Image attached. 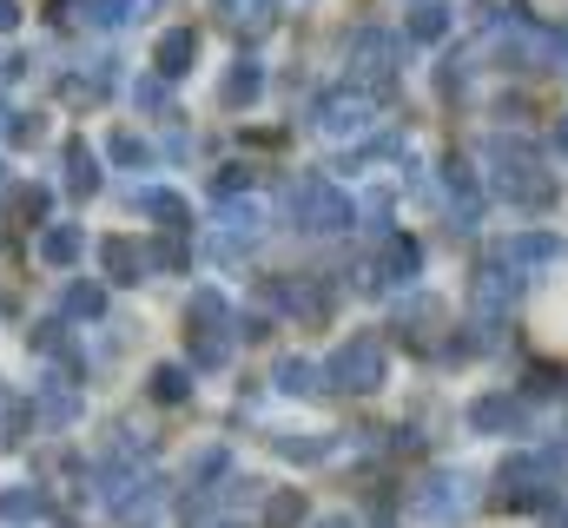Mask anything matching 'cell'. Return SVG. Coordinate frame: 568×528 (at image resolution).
<instances>
[{
	"instance_id": "6da1fadb",
	"label": "cell",
	"mask_w": 568,
	"mask_h": 528,
	"mask_svg": "<svg viewBox=\"0 0 568 528\" xmlns=\"http://www.w3.org/2000/svg\"><path fill=\"white\" fill-rule=\"evenodd\" d=\"M291 212H297V219H304V225H311V232H337V225H344V219H351V205H344V199H337V192H324V185H317V179H311V185H297V192H291Z\"/></svg>"
},
{
	"instance_id": "7a4b0ae2",
	"label": "cell",
	"mask_w": 568,
	"mask_h": 528,
	"mask_svg": "<svg viewBox=\"0 0 568 528\" xmlns=\"http://www.w3.org/2000/svg\"><path fill=\"white\" fill-rule=\"evenodd\" d=\"M331 377L344 384V390H377L384 384V351L364 337V344H351V351H337V364H331Z\"/></svg>"
},
{
	"instance_id": "3957f363",
	"label": "cell",
	"mask_w": 568,
	"mask_h": 528,
	"mask_svg": "<svg viewBox=\"0 0 568 528\" xmlns=\"http://www.w3.org/2000/svg\"><path fill=\"white\" fill-rule=\"evenodd\" d=\"M192 60H199V33H192V27H172V33H159V47H152V67H159L165 80H179Z\"/></svg>"
},
{
	"instance_id": "277c9868",
	"label": "cell",
	"mask_w": 568,
	"mask_h": 528,
	"mask_svg": "<svg viewBox=\"0 0 568 528\" xmlns=\"http://www.w3.org/2000/svg\"><path fill=\"white\" fill-rule=\"evenodd\" d=\"M100 264H106L113 284H140V271H145V258H140L133 238H106V245H100Z\"/></svg>"
},
{
	"instance_id": "5b68a950",
	"label": "cell",
	"mask_w": 568,
	"mask_h": 528,
	"mask_svg": "<svg viewBox=\"0 0 568 528\" xmlns=\"http://www.w3.org/2000/svg\"><path fill=\"white\" fill-rule=\"evenodd\" d=\"M67 192H100V159L87 152V139H67Z\"/></svg>"
},
{
	"instance_id": "8992f818",
	"label": "cell",
	"mask_w": 568,
	"mask_h": 528,
	"mask_svg": "<svg viewBox=\"0 0 568 528\" xmlns=\"http://www.w3.org/2000/svg\"><path fill=\"white\" fill-rule=\"evenodd\" d=\"M33 258H40V264H73V258H80V225H53V232H40Z\"/></svg>"
},
{
	"instance_id": "52a82bcc",
	"label": "cell",
	"mask_w": 568,
	"mask_h": 528,
	"mask_svg": "<svg viewBox=\"0 0 568 528\" xmlns=\"http://www.w3.org/2000/svg\"><path fill=\"white\" fill-rule=\"evenodd\" d=\"M0 516L7 522H47V496L40 489H0Z\"/></svg>"
},
{
	"instance_id": "ba28073f",
	"label": "cell",
	"mask_w": 568,
	"mask_h": 528,
	"mask_svg": "<svg viewBox=\"0 0 568 528\" xmlns=\"http://www.w3.org/2000/svg\"><path fill=\"white\" fill-rule=\"evenodd\" d=\"M152 0H87V20L93 27H126V20H140Z\"/></svg>"
},
{
	"instance_id": "9c48e42d",
	"label": "cell",
	"mask_w": 568,
	"mask_h": 528,
	"mask_svg": "<svg viewBox=\"0 0 568 528\" xmlns=\"http://www.w3.org/2000/svg\"><path fill=\"white\" fill-rule=\"evenodd\" d=\"M67 311H73V317H100V311H106V291H100V284H73V291H67Z\"/></svg>"
},
{
	"instance_id": "30bf717a",
	"label": "cell",
	"mask_w": 568,
	"mask_h": 528,
	"mask_svg": "<svg viewBox=\"0 0 568 528\" xmlns=\"http://www.w3.org/2000/svg\"><path fill=\"white\" fill-rule=\"evenodd\" d=\"M258 87H265V73H258V67H239L232 87H225V100H232V106H239V100H258Z\"/></svg>"
},
{
	"instance_id": "8fae6325",
	"label": "cell",
	"mask_w": 568,
	"mask_h": 528,
	"mask_svg": "<svg viewBox=\"0 0 568 528\" xmlns=\"http://www.w3.org/2000/svg\"><path fill=\"white\" fill-rule=\"evenodd\" d=\"M140 212L145 219H185V205H179L172 192H140Z\"/></svg>"
},
{
	"instance_id": "7c38bea8",
	"label": "cell",
	"mask_w": 568,
	"mask_h": 528,
	"mask_svg": "<svg viewBox=\"0 0 568 528\" xmlns=\"http://www.w3.org/2000/svg\"><path fill=\"white\" fill-rule=\"evenodd\" d=\"M152 396H159V403H179V396H185V370H172V364L152 370Z\"/></svg>"
},
{
	"instance_id": "4fadbf2b",
	"label": "cell",
	"mask_w": 568,
	"mask_h": 528,
	"mask_svg": "<svg viewBox=\"0 0 568 528\" xmlns=\"http://www.w3.org/2000/svg\"><path fill=\"white\" fill-rule=\"evenodd\" d=\"M297 516H304V502H297V496H278L265 522H272V528H291V522H297Z\"/></svg>"
},
{
	"instance_id": "5bb4252c",
	"label": "cell",
	"mask_w": 568,
	"mask_h": 528,
	"mask_svg": "<svg viewBox=\"0 0 568 528\" xmlns=\"http://www.w3.org/2000/svg\"><path fill=\"white\" fill-rule=\"evenodd\" d=\"M278 384H284V390H311V364H284Z\"/></svg>"
},
{
	"instance_id": "9a60e30c",
	"label": "cell",
	"mask_w": 568,
	"mask_h": 528,
	"mask_svg": "<svg viewBox=\"0 0 568 528\" xmlns=\"http://www.w3.org/2000/svg\"><path fill=\"white\" fill-rule=\"evenodd\" d=\"M133 100H140V106H165V87H159V80H140Z\"/></svg>"
},
{
	"instance_id": "2e32d148",
	"label": "cell",
	"mask_w": 568,
	"mask_h": 528,
	"mask_svg": "<svg viewBox=\"0 0 568 528\" xmlns=\"http://www.w3.org/2000/svg\"><path fill=\"white\" fill-rule=\"evenodd\" d=\"M113 159H145V145L133 139V132H120V139H113Z\"/></svg>"
},
{
	"instance_id": "e0dca14e",
	"label": "cell",
	"mask_w": 568,
	"mask_h": 528,
	"mask_svg": "<svg viewBox=\"0 0 568 528\" xmlns=\"http://www.w3.org/2000/svg\"><path fill=\"white\" fill-rule=\"evenodd\" d=\"M417 33H424V40H429V33H443V13H436V7H424V13H417Z\"/></svg>"
},
{
	"instance_id": "ac0fdd59",
	"label": "cell",
	"mask_w": 568,
	"mask_h": 528,
	"mask_svg": "<svg viewBox=\"0 0 568 528\" xmlns=\"http://www.w3.org/2000/svg\"><path fill=\"white\" fill-rule=\"evenodd\" d=\"M20 27V0H0V33H13Z\"/></svg>"
},
{
	"instance_id": "d6986e66",
	"label": "cell",
	"mask_w": 568,
	"mask_h": 528,
	"mask_svg": "<svg viewBox=\"0 0 568 528\" xmlns=\"http://www.w3.org/2000/svg\"><path fill=\"white\" fill-rule=\"evenodd\" d=\"M7 120H13V113H7V106H0V132H7Z\"/></svg>"
},
{
	"instance_id": "ffe728a7",
	"label": "cell",
	"mask_w": 568,
	"mask_h": 528,
	"mask_svg": "<svg viewBox=\"0 0 568 528\" xmlns=\"http://www.w3.org/2000/svg\"><path fill=\"white\" fill-rule=\"evenodd\" d=\"M0 185H7V165H0Z\"/></svg>"
}]
</instances>
